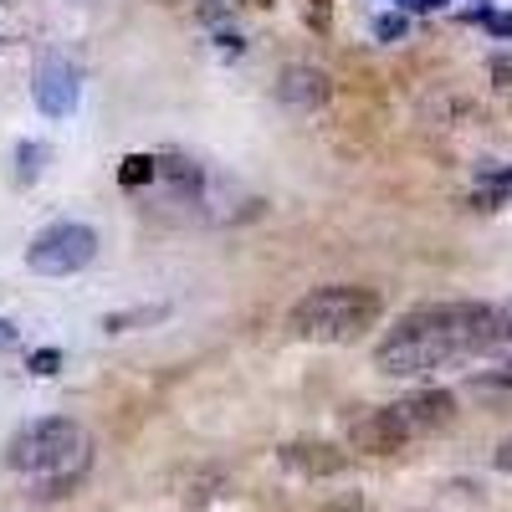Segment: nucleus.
Wrapping results in <instances>:
<instances>
[{
    "label": "nucleus",
    "instance_id": "19",
    "mask_svg": "<svg viewBox=\"0 0 512 512\" xmlns=\"http://www.w3.org/2000/svg\"><path fill=\"white\" fill-rule=\"evenodd\" d=\"M11 338H16V328H11L6 318H0V344H11Z\"/></svg>",
    "mask_w": 512,
    "mask_h": 512
},
{
    "label": "nucleus",
    "instance_id": "14",
    "mask_svg": "<svg viewBox=\"0 0 512 512\" xmlns=\"http://www.w3.org/2000/svg\"><path fill=\"white\" fill-rule=\"evenodd\" d=\"M492 77H497V88H512V57H497L492 62Z\"/></svg>",
    "mask_w": 512,
    "mask_h": 512
},
{
    "label": "nucleus",
    "instance_id": "2",
    "mask_svg": "<svg viewBox=\"0 0 512 512\" xmlns=\"http://www.w3.org/2000/svg\"><path fill=\"white\" fill-rule=\"evenodd\" d=\"M379 313H384L379 292L333 282V287L308 292L303 303H292L287 328L292 338H308V344H354V338H364L379 323Z\"/></svg>",
    "mask_w": 512,
    "mask_h": 512
},
{
    "label": "nucleus",
    "instance_id": "4",
    "mask_svg": "<svg viewBox=\"0 0 512 512\" xmlns=\"http://www.w3.org/2000/svg\"><path fill=\"white\" fill-rule=\"evenodd\" d=\"M98 256V236L77 221H62V226H47L31 246H26V267L41 272V277H72L82 272Z\"/></svg>",
    "mask_w": 512,
    "mask_h": 512
},
{
    "label": "nucleus",
    "instance_id": "5",
    "mask_svg": "<svg viewBox=\"0 0 512 512\" xmlns=\"http://www.w3.org/2000/svg\"><path fill=\"white\" fill-rule=\"evenodd\" d=\"M344 436L364 456H395L410 436V420L400 415V405H359L354 415H344Z\"/></svg>",
    "mask_w": 512,
    "mask_h": 512
},
{
    "label": "nucleus",
    "instance_id": "20",
    "mask_svg": "<svg viewBox=\"0 0 512 512\" xmlns=\"http://www.w3.org/2000/svg\"><path fill=\"white\" fill-rule=\"evenodd\" d=\"M507 344H512V313H507Z\"/></svg>",
    "mask_w": 512,
    "mask_h": 512
},
{
    "label": "nucleus",
    "instance_id": "17",
    "mask_svg": "<svg viewBox=\"0 0 512 512\" xmlns=\"http://www.w3.org/2000/svg\"><path fill=\"white\" fill-rule=\"evenodd\" d=\"M497 466H502V472H512V441H507V446L497 451Z\"/></svg>",
    "mask_w": 512,
    "mask_h": 512
},
{
    "label": "nucleus",
    "instance_id": "8",
    "mask_svg": "<svg viewBox=\"0 0 512 512\" xmlns=\"http://www.w3.org/2000/svg\"><path fill=\"white\" fill-rule=\"evenodd\" d=\"M277 98L297 113H308V108H323L328 103V72L318 67H287L277 77Z\"/></svg>",
    "mask_w": 512,
    "mask_h": 512
},
{
    "label": "nucleus",
    "instance_id": "7",
    "mask_svg": "<svg viewBox=\"0 0 512 512\" xmlns=\"http://www.w3.org/2000/svg\"><path fill=\"white\" fill-rule=\"evenodd\" d=\"M282 466L297 477H338L349 466V456L328 441H292V446H282Z\"/></svg>",
    "mask_w": 512,
    "mask_h": 512
},
{
    "label": "nucleus",
    "instance_id": "16",
    "mask_svg": "<svg viewBox=\"0 0 512 512\" xmlns=\"http://www.w3.org/2000/svg\"><path fill=\"white\" fill-rule=\"evenodd\" d=\"M487 21V31H497V36H512V16H482Z\"/></svg>",
    "mask_w": 512,
    "mask_h": 512
},
{
    "label": "nucleus",
    "instance_id": "11",
    "mask_svg": "<svg viewBox=\"0 0 512 512\" xmlns=\"http://www.w3.org/2000/svg\"><path fill=\"white\" fill-rule=\"evenodd\" d=\"M41 159H47V144H21V149H16L21 180H36V175H41Z\"/></svg>",
    "mask_w": 512,
    "mask_h": 512
},
{
    "label": "nucleus",
    "instance_id": "9",
    "mask_svg": "<svg viewBox=\"0 0 512 512\" xmlns=\"http://www.w3.org/2000/svg\"><path fill=\"white\" fill-rule=\"evenodd\" d=\"M400 415L410 420V431H441V425H451V415H456V400L446 390H420L400 405Z\"/></svg>",
    "mask_w": 512,
    "mask_h": 512
},
{
    "label": "nucleus",
    "instance_id": "6",
    "mask_svg": "<svg viewBox=\"0 0 512 512\" xmlns=\"http://www.w3.org/2000/svg\"><path fill=\"white\" fill-rule=\"evenodd\" d=\"M77 98H82V82H77V67L72 62H41L36 67V108L47 118H72L77 113Z\"/></svg>",
    "mask_w": 512,
    "mask_h": 512
},
{
    "label": "nucleus",
    "instance_id": "15",
    "mask_svg": "<svg viewBox=\"0 0 512 512\" xmlns=\"http://www.w3.org/2000/svg\"><path fill=\"white\" fill-rule=\"evenodd\" d=\"M374 31H379L384 41H390V36H400V31H405V21H400V16H384V21H379Z\"/></svg>",
    "mask_w": 512,
    "mask_h": 512
},
{
    "label": "nucleus",
    "instance_id": "13",
    "mask_svg": "<svg viewBox=\"0 0 512 512\" xmlns=\"http://www.w3.org/2000/svg\"><path fill=\"white\" fill-rule=\"evenodd\" d=\"M57 364H62V354H57V349H41V354L31 359V374H57Z\"/></svg>",
    "mask_w": 512,
    "mask_h": 512
},
{
    "label": "nucleus",
    "instance_id": "10",
    "mask_svg": "<svg viewBox=\"0 0 512 512\" xmlns=\"http://www.w3.org/2000/svg\"><path fill=\"white\" fill-rule=\"evenodd\" d=\"M169 308H134V313H113V318H103V328L108 333H123V328H134V323H159Z\"/></svg>",
    "mask_w": 512,
    "mask_h": 512
},
{
    "label": "nucleus",
    "instance_id": "1",
    "mask_svg": "<svg viewBox=\"0 0 512 512\" xmlns=\"http://www.w3.org/2000/svg\"><path fill=\"white\" fill-rule=\"evenodd\" d=\"M497 344H507V313L487 303H436V308L405 313L384 333L374 349V364L384 374L410 379V374H431L466 354H487Z\"/></svg>",
    "mask_w": 512,
    "mask_h": 512
},
{
    "label": "nucleus",
    "instance_id": "12",
    "mask_svg": "<svg viewBox=\"0 0 512 512\" xmlns=\"http://www.w3.org/2000/svg\"><path fill=\"white\" fill-rule=\"evenodd\" d=\"M149 175H154V159H139V154H134V159L123 164V185H139V180H149Z\"/></svg>",
    "mask_w": 512,
    "mask_h": 512
},
{
    "label": "nucleus",
    "instance_id": "3",
    "mask_svg": "<svg viewBox=\"0 0 512 512\" xmlns=\"http://www.w3.org/2000/svg\"><path fill=\"white\" fill-rule=\"evenodd\" d=\"M88 456V436H82L77 420H31L6 441V466L11 472H62V466H82Z\"/></svg>",
    "mask_w": 512,
    "mask_h": 512
},
{
    "label": "nucleus",
    "instance_id": "18",
    "mask_svg": "<svg viewBox=\"0 0 512 512\" xmlns=\"http://www.w3.org/2000/svg\"><path fill=\"white\" fill-rule=\"evenodd\" d=\"M405 6H415V11H436L441 0H405Z\"/></svg>",
    "mask_w": 512,
    "mask_h": 512
}]
</instances>
